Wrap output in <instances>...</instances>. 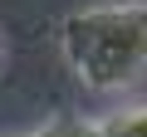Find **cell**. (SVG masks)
Returning a JSON list of instances; mask_svg holds the SVG:
<instances>
[{"instance_id": "cell-4", "label": "cell", "mask_w": 147, "mask_h": 137, "mask_svg": "<svg viewBox=\"0 0 147 137\" xmlns=\"http://www.w3.org/2000/svg\"><path fill=\"white\" fill-rule=\"evenodd\" d=\"M142 5H147V0H142Z\"/></svg>"}, {"instance_id": "cell-1", "label": "cell", "mask_w": 147, "mask_h": 137, "mask_svg": "<svg viewBox=\"0 0 147 137\" xmlns=\"http://www.w3.org/2000/svg\"><path fill=\"white\" fill-rule=\"evenodd\" d=\"M74 79L93 93L132 88L147 74V5H93L59 25Z\"/></svg>"}, {"instance_id": "cell-3", "label": "cell", "mask_w": 147, "mask_h": 137, "mask_svg": "<svg viewBox=\"0 0 147 137\" xmlns=\"http://www.w3.org/2000/svg\"><path fill=\"white\" fill-rule=\"evenodd\" d=\"M34 137H103V127L98 122H79V118H64V122H49Z\"/></svg>"}, {"instance_id": "cell-2", "label": "cell", "mask_w": 147, "mask_h": 137, "mask_svg": "<svg viewBox=\"0 0 147 137\" xmlns=\"http://www.w3.org/2000/svg\"><path fill=\"white\" fill-rule=\"evenodd\" d=\"M103 137H147V108H127V113H113L98 122Z\"/></svg>"}]
</instances>
